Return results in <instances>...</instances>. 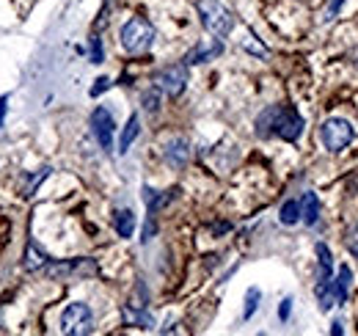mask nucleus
Masks as SVG:
<instances>
[{
    "instance_id": "obj_1",
    "label": "nucleus",
    "mask_w": 358,
    "mask_h": 336,
    "mask_svg": "<svg viewBox=\"0 0 358 336\" xmlns=\"http://www.w3.org/2000/svg\"><path fill=\"white\" fill-rule=\"evenodd\" d=\"M257 127H259V135H270L273 132L281 141H298L301 132H303V119L289 105H273V108H268L257 119Z\"/></svg>"
},
{
    "instance_id": "obj_2",
    "label": "nucleus",
    "mask_w": 358,
    "mask_h": 336,
    "mask_svg": "<svg viewBox=\"0 0 358 336\" xmlns=\"http://www.w3.org/2000/svg\"><path fill=\"white\" fill-rule=\"evenodd\" d=\"M196 8H199V17H201V25L213 36H229L231 34L234 17H231V11L226 6H221L218 0H199Z\"/></svg>"
},
{
    "instance_id": "obj_3",
    "label": "nucleus",
    "mask_w": 358,
    "mask_h": 336,
    "mask_svg": "<svg viewBox=\"0 0 358 336\" xmlns=\"http://www.w3.org/2000/svg\"><path fill=\"white\" fill-rule=\"evenodd\" d=\"M152 42H155V28H152L149 20L133 17V20L124 22V28H122V47L127 52H146L152 47Z\"/></svg>"
},
{
    "instance_id": "obj_4",
    "label": "nucleus",
    "mask_w": 358,
    "mask_h": 336,
    "mask_svg": "<svg viewBox=\"0 0 358 336\" xmlns=\"http://www.w3.org/2000/svg\"><path fill=\"white\" fill-rule=\"evenodd\" d=\"M94 328V317L86 303H69L61 314V331L69 336H86Z\"/></svg>"
},
{
    "instance_id": "obj_5",
    "label": "nucleus",
    "mask_w": 358,
    "mask_h": 336,
    "mask_svg": "<svg viewBox=\"0 0 358 336\" xmlns=\"http://www.w3.org/2000/svg\"><path fill=\"white\" fill-rule=\"evenodd\" d=\"M322 144H325V149H331V152H342L345 146H350V141H353V125L348 122V119H328L325 125H322Z\"/></svg>"
},
{
    "instance_id": "obj_6",
    "label": "nucleus",
    "mask_w": 358,
    "mask_h": 336,
    "mask_svg": "<svg viewBox=\"0 0 358 336\" xmlns=\"http://www.w3.org/2000/svg\"><path fill=\"white\" fill-rule=\"evenodd\" d=\"M187 85V64H174V66H166L160 75H157V88L169 97H179Z\"/></svg>"
},
{
    "instance_id": "obj_7",
    "label": "nucleus",
    "mask_w": 358,
    "mask_h": 336,
    "mask_svg": "<svg viewBox=\"0 0 358 336\" xmlns=\"http://www.w3.org/2000/svg\"><path fill=\"white\" fill-rule=\"evenodd\" d=\"M91 130H94V135H96V141H99L102 149H113V130H116V122H113V116H110L108 108H96V111L91 113Z\"/></svg>"
},
{
    "instance_id": "obj_8",
    "label": "nucleus",
    "mask_w": 358,
    "mask_h": 336,
    "mask_svg": "<svg viewBox=\"0 0 358 336\" xmlns=\"http://www.w3.org/2000/svg\"><path fill=\"white\" fill-rule=\"evenodd\" d=\"M187 155H190V149H187V141L185 138H174L171 144H166V160L174 168L185 166L187 163Z\"/></svg>"
},
{
    "instance_id": "obj_9",
    "label": "nucleus",
    "mask_w": 358,
    "mask_h": 336,
    "mask_svg": "<svg viewBox=\"0 0 358 336\" xmlns=\"http://www.w3.org/2000/svg\"><path fill=\"white\" fill-rule=\"evenodd\" d=\"M350 284H353V270L348 265H342L336 270V279H334V290H336V300L345 303L350 298Z\"/></svg>"
},
{
    "instance_id": "obj_10",
    "label": "nucleus",
    "mask_w": 358,
    "mask_h": 336,
    "mask_svg": "<svg viewBox=\"0 0 358 336\" xmlns=\"http://www.w3.org/2000/svg\"><path fill=\"white\" fill-rule=\"evenodd\" d=\"M317 218H320V199H317V193H303V199H301V220L306 226H314Z\"/></svg>"
},
{
    "instance_id": "obj_11",
    "label": "nucleus",
    "mask_w": 358,
    "mask_h": 336,
    "mask_svg": "<svg viewBox=\"0 0 358 336\" xmlns=\"http://www.w3.org/2000/svg\"><path fill=\"white\" fill-rule=\"evenodd\" d=\"M174 196H177V188H174L171 193H157V190H152V188H143V202H146L149 212H157L160 207H166Z\"/></svg>"
},
{
    "instance_id": "obj_12",
    "label": "nucleus",
    "mask_w": 358,
    "mask_h": 336,
    "mask_svg": "<svg viewBox=\"0 0 358 336\" xmlns=\"http://www.w3.org/2000/svg\"><path fill=\"white\" fill-rule=\"evenodd\" d=\"M221 44H210V47H196V50H190L187 55H185V64H204V61H210V58H215V55H221Z\"/></svg>"
},
{
    "instance_id": "obj_13",
    "label": "nucleus",
    "mask_w": 358,
    "mask_h": 336,
    "mask_svg": "<svg viewBox=\"0 0 358 336\" xmlns=\"http://www.w3.org/2000/svg\"><path fill=\"white\" fill-rule=\"evenodd\" d=\"M25 267H28L31 273L45 270L47 267V253L42 251L36 243H28V248H25Z\"/></svg>"
},
{
    "instance_id": "obj_14",
    "label": "nucleus",
    "mask_w": 358,
    "mask_h": 336,
    "mask_svg": "<svg viewBox=\"0 0 358 336\" xmlns=\"http://www.w3.org/2000/svg\"><path fill=\"white\" fill-rule=\"evenodd\" d=\"M317 303H320V309H322V312H328L331 306H336V303H339V300H336V290H334V281H331V279L317 284Z\"/></svg>"
},
{
    "instance_id": "obj_15",
    "label": "nucleus",
    "mask_w": 358,
    "mask_h": 336,
    "mask_svg": "<svg viewBox=\"0 0 358 336\" xmlns=\"http://www.w3.org/2000/svg\"><path fill=\"white\" fill-rule=\"evenodd\" d=\"M113 226L119 232V237H133L135 232V215L133 210H119L113 215Z\"/></svg>"
},
{
    "instance_id": "obj_16",
    "label": "nucleus",
    "mask_w": 358,
    "mask_h": 336,
    "mask_svg": "<svg viewBox=\"0 0 358 336\" xmlns=\"http://www.w3.org/2000/svg\"><path fill=\"white\" fill-rule=\"evenodd\" d=\"M138 132H141V119H138V116H130L127 127H124L122 135H119V152H122V155L133 146V141L138 138Z\"/></svg>"
},
{
    "instance_id": "obj_17",
    "label": "nucleus",
    "mask_w": 358,
    "mask_h": 336,
    "mask_svg": "<svg viewBox=\"0 0 358 336\" xmlns=\"http://www.w3.org/2000/svg\"><path fill=\"white\" fill-rule=\"evenodd\" d=\"M317 259H320V281H328L331 279L334 259H331V248L325 243H317Z\"/></svg>"
},
{
    "instance_id": "obj_18",
    "label": "nucleus",
    "mask_w": 358,
    "mask_h": 336,
    "mask_svg": "<svg viewBox=\"0 0 358 336\" xmlns=\"http://www.w3.org/2000/svg\"><path fill=\"white\" fill-rule=\"evenodd\" d=\"M298 220H301V202H287V204L281 207V223L292 226V223H298Z\"/></svg>"
},
{
    "instance_id": "obj_19",
    "label": "nucleus",
    "mask_w": 358,
    "mask_h": 336,
    "mask_svg": "<svg viewBox=\"0 0 358 336\" xmlns=\"http://www.w3.org/2000/svg\"><path fill=\"white\" fill-rule=\"evenodd\" d=\"M124 320H127V323H135V326H141V328H149V326H152V317H149L146 312H133L130 306L124 309Z\"/></svg>"
},
{
    "instance_id": "obj_20",
    "label": "nucleus",
    "mask_w": 358,
    "mask_h": 336,
    "mask_svg": "<svg viewBox=\"0 0 358 336\" xmlns=\"http://www.w3.org/2000/svg\"><path fill=\"white\" fill-rule=\"evenodd\" d=\"M259 298H262V293L257 290V287H251L248 290V295H245V309H243V317L248 320L254 312H257V306H259Z\"/></svg>"
},
{
    "instance_id": "obj_21",
    "label": "nucleus",
    "mask_w": 358,
    "mask_h": 336,
    "mask_svg": "<svg viewBox=\"0 0 358 336\" xmlns=\"http://www.w3.org/2000/svg\"><path fill=\"white\" fill-rule=\"evenodd\" d=\"M160 91V88H157ZM157 91H146L143 94V108L149 111V113H157V108H160V94Z\"/></svg>"
},
{
    "instance_id": "obj_22",
    "label": "nucleus",
    "mask_w": 358,
    "mask_h": 336,
    "mask_svg": "<svg viewBox=\"0 0 358 336\" xmlns=\"http://www.w3.org/2000/svg\"><path fill=\"white\" fill-rule=\"evenodd\" d=\"M91 61H94V64H102V42H99L96 36L91 39Z\"/></svg>"
},
{
    "instance_id": "obj_23",
    "label": "nucleus",
    "mask_w": 358,
    "mask_h": 336,
    "mask_svg": "<svg viewBox=\"0 0 358 336\" xmlns=\"http://www.w3.org/2000/svg\"><path fill=\"white\" fill-rule=\"evenodd\" d=\"M348 248H350V253H358V226H353L348 234Z\"/></svg>"
},
{
    "instance_id": "obj_24",
    "label": "nucleus",
    "mask_w": 358,
    "mask_h": 336,
    "mask_svg": "<svg viewBox=\"0 0 358 336\" xmlns=\"http://www.w3.org/2000/svg\"><path fill=\"white\" fill-rule=\"evenodd\" d=\"M108 88H110V80H108V78H99L96 85L91 88V97H99V94H102V91H108Z\"/></svg>"
},
{
    "instance_id": "obj_25",
    "label": "nucleus",
    "mask_w": 358,
    "mask_h": 336,
    "mask_svg": "<svg viewBox=\"0 0 358 336\" xmlns=\"http://www.w3.org/2000/svg\"><path fill=\"white\" fill-rule=\"evenodd\" d=\"M289 312H292V300L287 298V300H281V309H278V317H281V320H289Z\"/></svg>"
},
{
    "instance_id": "obj_26",
    "label": "nucleus",
    "mask_w": 358,
    "mask_h": 336,
    "mask_svg": "<svg viewBox=\"0 0 358 336\" xmlns=\"http://www.w3.org/2000/svg\"><path fill=\"white\" fill-rule=\"evenodd\" d=\"M6 105H8V97H0V127H3V119H6Z\"/></svg>"
},
{
    "instance_id": "obj_27",
    "label": "nucleus",
    "mask_w": 358,
    "mask_h": 336,
    "mask_svg": "<svg viewBox=\"0 0 358 336\" xmlns=\"http://www.w3.org/2000/svg\"><path fill=\"white\" fill-rule=\"evenodd\" d=\"M342 3H345V0H334V3H331V14H336V11L342 8Z\"/></svg>"
},
{
    "instance_id": "obj_28",
    "label": "nucleus",
    "mask_w": 358,
    "mask_h": 336,
    "mask_svg": "<svg viewBox=\"0 0 358 336\" xmlns=\"http://www.w3.org/2000/svg\"><path fill=\"white\" fill-rule=\"evenodd\" d=\"M331 334H334V336H339V334H342V323H334V328H331Z\"/></svg>"
},
{
    "instance_id": "obj_29",
    "label": "nucleus",
    "mask_w": 358,
    "mask_h": 336,
    "mask_svg": "<svg viewBox=\"0 0 358 336\" xmlns=\"http://www.w3.org/2000/svg\"><path fill=\"white\" fill-rule=\"evenodd\" d=\"M353 256H356V259H358V253H353Z\"/></svg>"
}]
</instances>
